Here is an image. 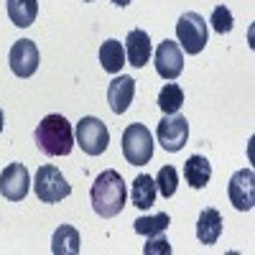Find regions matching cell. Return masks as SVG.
Returning a JSON list of instances; mask_svg holds the SVG:
<instances>
[{
	"mask_svg": "<svg viewBox=\"0 0 255 255\" xmlns=\"http://www.w3.org/2000/svg\"><path fill=\"white\" fill-rule=\"evenodd\" d=\"M125 199H128V191H125V181L118 171L108 168L102 171L92 189H90V202H92V209L97 212L100 217L110 220L115 215H120L123 207H125Z\"/></svg>",
	"mask_w": 255,
	"mask_h": 255,
	"instance_id": "obj_1",
	"label": "cell"
},
{
	"mask_svg": "<svg viewBox=\"0 0 255 255\" xmlns=\"http://www.w3.org/2000/svg\"><path fill=\"white\" fill-rule=\"evenodd\" d=\"M33 140L46 156H69L74 148V128L64 115H46L33 130Z\"/></svg>",
	"mask_w": 255,
	"mask_h": 255,
	"instance_id": "obj_2",
	"label": "cell"
},
{
	"mask_svg": "<svg viewBox=\"0 0 255 255\" xmlns=\"http://www.w3.org/2000/svg\"><path fill=\"white\" fill-rule=\"evenodd\" d=\"M123 156L130 166H145L153 158V135L145 125L140 123H130L123 130Z\"/></svg>",
	"mask_w": 255,
	"mask_h": 255,
	"instance_id": "obj_3",
	"label": "cell"
},
{
	"mask_svg": "<svg viewBox=\"0 0 255 255\" xmlns=\"http://www.w3.org/2000/svg\"><path fill=\"white\" fill-rule=\"evenodd\" d=\"M74 143L82 145V151L87 156H100L108 151V143H110V130L100 118H82L74 128Z\"/></svg>",
	"mask_w": 255,
	"mask_h": 255,
	"instance_id": "obj_4",
	"label": "cell"
},
{
	"mask_svg": "<svg viewBox=\"0 0 255 255\" xmlns=\"http://www.w3.org/2000/svg\"><path fill=\"white\" fill-rule=\"evenodd\" d=\"M33 189H36V197L46 204H56L72 194V184L64 179V174L56 166H41L36 171Z\"/></svg>",
	"mask_w": 255,
	"mask_h": 255,
	"instance_id": "obj_5",
	"label": "cell"
},
{
	"mask_svg": "<svg viewBox=\"0 0 255 255\" xmlns=\"http://www.w3.org/2000/svg\"><path fill=\"white\" fill-rule=\"evenodd\" d=\"M176 38L186 54H199L207 46V23L199 13H184L176 20Z\"/></svg>",
	"mask_w": 255,
	"mask_h": 255,
	"instance_id": "obj_6",
	"label": "cell"
},
{
	"mask_svg": "<svg viewBox=\"0 0 255 255\" xmlns=\"http://www.w3.org/2000/svg\"><path fill=\"white\" fill-rule=\"evenodd\" d=\"M156 135H158V143L163 145V151L176 153L189 140V123L184 115H168L158 123Z\"/></svg>",
	"mask_w": 255,
	"mask_h": 255,
	"instance_id": "obj_7",
	"label": "cell"
},
{
	"mask_svg": "<svg viewBox=\"0 0 255 255\" xmlns=\"http://www.w3.org/2000/svg\"><path fill=\"white\" fill-rule=\"evenodd\" d=\"M31 186V176L28 168L23 163H8L0 174V194H3L8 202H20L26 199Z\"/></svg>",
	"mask_w": 255,
	"mask_h": 255,
	"instance_id": "obj_8",
	"label": "cell"
},
{
	"mask_svg": "<svg viewBox=\"0 0 255 255\" xmlns=\"http://www.w3.org/2000/svg\"><path fill=\"white\" fill-rule=\"evenodd\" d=\"M227 194H230L232 207L240 212H250L255 207V174L250 168H240V171L232 174Z\"/></svg>",
	"mask_w": 255,
	"mask_h": 255,
	"instance_id": "obj_9",
	"label": "cell"
},
{
	"mask_svg": "<svg viewBox=\"0 0 255 255\" xmlns=\"http://www.w3.org/2000/svg\"><path fill=\"white\" fill-rule=\"evenodd\" d=\"M8 61H10V69L15 77L20 79H28L31 74H36L38 69V49L31 38H20L10 46V54H8Z\"/></svg>",
	"mask_w": 255,
	"mask_h": 255,
	"instance_id": "obj_10",
	"label": "cell"
},
{
	"mask_svg": "<svg viewBox=\"0 0 255 255\" xmlns=\"http://www.w3.org/2000/svg\"><path fill=\"white\" fill-rule=\"evenodd\" d=\"M153 61H156V72L163 79H168V82H174L181 74V69H184V54H181L176 41H161V46L156 49V59Z\"/></svg>",
	"mask_w": 255,
	"mask_h": 255,
	"instance_id": "obj_11",
	"label": "cell"
},
{
	"mask_svg": "<svg viewBox=\"0 0 255 255\" xmlns=\"http://www.w3.org/2000/svg\"><path fill=\"white\" fill-rule=\"evenodd\" d=\"M125 59L130 67L135 69H143L148 59H151V38L143 28H133L125 38Z\"/></svg>",
	"mask_w": 255,
	"mask_h": 255,
	"instance_id": "obj_12",
	"label": "cell"
},
{
	"mask_svg": "<svg viewBox=\"0 0 255 255\" xmlns=\"http://www.w3.org/2000/svg\"><path fill=\"white\" fill-rule=\"evenodd\" d=\"M135 97V79L133 77H115L108 87V102H110V110L115 115H123L128 108H130V102Z\"/></svg>",
	"mask_w": 255,
	"mask_h": 255,
	"instance_id": "obj_13",
	"label": "cell"
},
{
	"mask_svg": "<svg viewBox=\"0 0 255 255\" xmlns=\"http://www.w3.org/2000/svg\"><path fill=\"white\" fill-rule=\"evenodd\" d=\"M222 235V215L217 209H204L197 222V240L202 245H215Z\"/></svg>",
	"mask_w": 255,
	"mask_h": 255,
	"instance_id": "obj_14",
	"label": "cell"
},
{
	"mask_svg": "<svg viewBox=\"0 0 255 255\" xmlns=\"http://www.w3.org/2000/svg\"><path fill=\"white\" fill-rule=\"evenodd\" d=\"M79 250H82L79 232L72 225H61L51 238V253L54 255H79Z\"/></svg>",
	"mask_w": 255,
	"mask_h": 255,
	"instance_id": "obj_15",
	"label": "cell"
},
{
	"mask_svg": "<svg viewBox=\"0 0 255 255\" xmlns=\"http://www.w3.org/2000/svg\"><path fill=\"white\" fill-rule=\"evenodd\" d=\"M156 194H158V189H156V179L153 176H135L133 181V189H130V202L133 207L138 209H151L153 202H156Z\"/></svg>",
	"mask_w": 255,
	"mask_h": 255,
	"instance_id": "obj_16",
	"label": "cell"
},
{
	"mask_svg": "<svg viewBox=\"0 0 255 255\" xmlns=\"http://www.w3.org/2000/svg\"><path fill=\"white\" fill-rule=\"evenodd\" d=\"M212 176V166L204 156H189L184 163V179L191 189H204Z\"/></svg>",
	"mask_w": 255,
	"mask_h": 255,
	"instance_id": "obj_17",
	"label": "cell"
},
{
	"mask_svg": "<svg viewBox=\"0 0 255 255\" xmlns=\"http://www.w3.org/2000/svg\"><path fill=\"white\" fill-rule=\"evenodd\" d=\"M100 64H102V69L108 72V74H118L123 69V64H125V49H123L120 41H115V38L102 41V46H100Z\"/></svg>",
	"mask_w": 255,
	"mask_h": 255,
	"instance_id": "obj_18",
	"label": "cell"
},
{
	"mask_svg": "<svg viewBox=\"0 0 255 255\" xmlns=\"http://www.w3.org/2000/svg\"><path fill=\"white\" fill-rule=\"evenodd\" d=\"M38 15V0H8V18L18 28H28Z\"/></svg>",
	"mask_w": 255,
	"mask_h": 255,
	"instance_id": "obj_19",
	"label": "cell"
},
{
	"mask_svg": "<svg viewBox=\"0 0 255 255\" xmlns=\"http://www.w3.org/2000/svg\"><path fill=\"white\" fill-rule=\"evenodd\" d=\"M181 105H184V90L174 82L163 84V90L158 92V108L163 110V115H176Z\"/></svg>",
	"mask_w": 255,
	"mask_h": 255,
	"instance_id": "obj_20",
	"label": "cell"
},
{
	"mask_svg": "<svg viewBox=\"0 0 255 255\" xmlns=\"http://www.w3.org/2000/svg\"><path fill=\"white\" fill-rule=\"evenodd\" d=\"M168 222H171V217H168L166 212H161V215H153V217H140L133 225H135L138 235H148V238H151V235H161V232H166Z\"/></svg>",
	"mask_w": 255,
	"mask_h": 255,
	"instance_id": "obj_21",
	"label": "cell"
},
{
	"mask_svg": "<svg viewBox=\"0 0 255 255\" xmlns=\"http://www.w3.org/2000/svg\"><path fill=\"white\" fill-rule=\"evenodd\" d=\"M156 189L161 191L163 197H174L179 189V171L174 166H163L161 171L156 174Z\"/></svg>",
	"mask_w": 255,
	"mask_h": 255,
	"instance_id": "obj_22",
	"label": "cell"
},
{
	"mask_svg": "<svg viewBox=\"0 0 255 255\" xmlns=\"http://www.w3.org/2000/svg\"><path fill=\"white\" fill-rule=\"evenodd\" d=\"M209 20H212V28H215L220 36H225V33L232 31V13L225 5H217L215 10H212V18Z\"/></svg>",
	"mask_w": 255,
	"mask_h": 255,
	"instance_id": "obj_23",
	"label": "cell"
},
{
	"mask_svg": "<svg viewBox=\"0 0 255 255\" xmlns=\"http://www.w3.org/2000/svg\"><path fill=\"white\" fill-rule=\"evenodd\" d=\"M143 253H145V255H156V253L168 255V253H171V245H168V240H166V238L151 235V240H148V245L143 248Z\"/></svg>",
	"mask_w": 255,
	"mask_h": 255,
	"instance_id": "obj_24",
	"label": "cell"
},
{
	"mask_svg": "<svg viewBox=\"0 0 255 255\" xmlns=\"http://www.w3.org/2000/svg\"><path fill=\"white\" fill-rule=\"evenodd\" d=\"M115 5H120V8H125V5H130V0H113Z\"/></svg>",
	"mask_w": 255,
	"mask_h": 255,
	"instance_id": "obj_25",
	"label": "cell"
},
{
	"mask_svg": "<svg viewBox=\"0 0 255 255\" xmlns=\"http://www.w3.org/2000/svg\"><path fill=\"white\" fill-rule=\"evenodd\" d=\"M3 123H5V115H3V110H0V130H3Z\"/></svg>",
	"mask_w": 255,
	"mask_h": 255,
	"instance_id": "obj_26",
	"label": "cell"
},
{
	"mask_svg": "<svg viewBox=\"0 0 255 255\" xmlns=\"http://www.w3.org/2000/svg\"><path fill=\"white\" fill-rule=\"evenodd\" d=\"M84 3H92V0H84Z\"/></svg>",
	"mask_w": 255,
	"mask_h": 255,
	"instance_id": "obj_27",
	"label": "cell"
}]
</instances>
